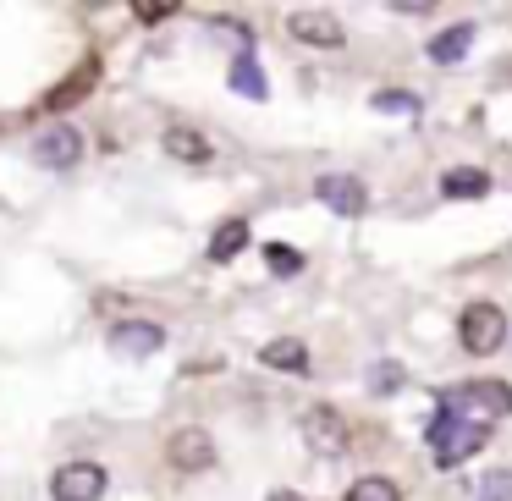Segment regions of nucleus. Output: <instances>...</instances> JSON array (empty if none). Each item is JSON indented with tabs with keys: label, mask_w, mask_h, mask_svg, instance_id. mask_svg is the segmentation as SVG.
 Masks as SVG:
<instances>
[{
	"label": "nucleus",
	"mask_w": 512,
	"mask_h": 501,
	"mask_svg": "<svg viewBox=\"0 0 512 501\" xmlns=\"http://www.w3.org/2000/svg\"><path fill=\"white\" fill-rule=\"evenodd\" d=\"M441 408H452L457 419H468V424H479V430H490L496 419H507V413H512V386H507V380H468V386L446 391Z\"/></svg>",
	"instance_id": "obj_1"
},
{
	"label": "nucleus",
	"mask_w": 512,
	"mask_h": 501,
	"mask_svg": "<svg viewBox=\"0 0 512 501\" xmlns=\"http://www.w3.org/2000/svg\"><path fill=\"white\" fill-rule=\"evenodd\" d=\"M485 435H490V430H479V424L457 419L452 408H441V413L430 419V452H435V468H457L463 457H474L479 446H485Z\"/></svg>",
	"instance_id": "obj_2"
},
{
	"label": "nucleus",
	"mask_w": 512,
	"mask_h": 501,
	"mask_svg": "<svg viewBox=\"0 0 512 501\" xmlns=\"http://www.w3.org/2000/svg\"><path fill=\"white\" fill-rule=\"evenodd\" d=\"M457 342L474 358L501 353V347H507V314H501L496 303H468V309L457 314Z\"/></svg>",
	"instance_id": "obj_3"
},
{
	"label": "nucleus",
	"mask_w": 512,
	"mask_h": 501,
	"mask_svg": "<svg viewBox=\"0 0 512 501\" xmlns=\"http://www.w3.org/2000/svg\"><path fill=\"white\" fill-rule=\"evenodd\" d=\"M50 496L56 501H100L105 496V468L100 463H61L50 474Z\"/></svg>",
	"instance_id": "obj_4"
},
{
	"label": "nucleus",
	"mask_w": 512,
	"mask_h": 501,
	"mask_svg": "<svg viewBox=\"0 0 512 501\" xmlns=\"http://www.w3.org/2000/svg\"><path fill=\"white\" fill-rule=\"evenodd\" d=\"M303 441H309L314 457L347 452V419L336 408H309V413H303Z\"/></svg>",
	"instance_id": "obj_5"
},
{
	"label": "nucleus",
	"mask_w": 512,
	"mask_h": 501,
	"mask_svg": "<svg viewBox=\"0 0 512 501\" xmlns=\"http://www.w3.org/2000/svg\"><path fill=\"white\" fill-rule=\"evenodd\" d=\"M166 457H171V468H182V474H204V468H215V441L199 430V424H188V430H177L166 441Z\"/></svg>",
	"instance_id": "obj_6"
},
{
	"label": "nucleus",
	"mask_w": 512,
	"mask_h": 501,
	"mask_svg": "<svg viewBox=\"0 0 512 501\" xmlns=\"http://www.w3.org/2000/svg\"><path fill=\"white\" fill-rule=\"evenodd\" d=\"M160 347H166V331H160L155 320H122L111 331V353L116 358H155Z\"/></svg>",
	"instance_id": "obj_7"
},
{
	"label": "nucleus",
	"mask_w": 512,
	"mask_h": 501,
	"mask_svg": "<svg viewBox=\"0 0 512 501\" xmlns=\"http://www.w3.org/2000/svg\"><path fill=\"white\" fill-rule=\"evenodd\" d=\"M78 155H83V133H78V127H45V133L34 138V160H39V166H50V171L78 166Z\"/></svg>",
	"instance_id": "obj_8"
},
{
	"label": "nucleus",
	"mask_w": 512,
	"mask_h": 501,
	"mask_svg": "<svg viewBox=\"0 0 512 501\" xmlns=\"http://www.w3.org/2000/svg\"><path fill=\"white\" fill-rule=\"evenodd\" d=\"M287 28H292V39H303V45H314V50H336L347 39V28L336 23L331 12H292Z\"/></svg>",
	"instance_id": "obj_9"
},
{
	"label": "nucleus",
	"mask_w": 512,
	"mask_h": 501,
	"mask_svg": "<svg viewBox=\"0 0 512 501\" xmlns=\"http://www.w3.org/2000/svg\"><path fill=\"white\" fill-rule=\"evenodd\" d=\"M314 199H320L325 210H336V215H364L369 193H364L358 177H320L314 182Z\"/></svg>",
	"instance_id": "obj_10"
},
{
	"label": "nucleus",
	"mask_w": 512,
	"mask_h": 501,
	"mask_svg": "<svg viewBox=\"0 0 512 501\" xmlns=\"http://www.w3.org/2000/svg\"><path fill=\"white\" fill-rule=\"evenodd\" d=\"M160 144H166V155L182 160V166H204V160L215 155L210 138H204L199 127H166V138H160Z\"/></svg>",
	"instance_id": "obj_11"
},
{
	"label": "nucleus",
	"mask_w": 512,
	"mask_h": 501,
	"mask_svg": "<svg viewBox=\"0 0 512 501\" xmlns=\"http://www.w3.org/2000/svg\"><path fill=\"white\" fill-rule=\"evenodd\" d=\"M468 45H474V23H452L430 39V56L441 61V67H457V61L468 56Z\"/></svg>",
	"instance_id": "obj_12"
},
{
	"label": "nucleus",
	"mask_w": 512,
	"mask_h": 501,
	"mask_svg": "<svg viewBox=\"0 0 512 501\" xmlns=\"http://www.w3.org/2000/svg\"><path fill=\"white\" fill-rule=\"evenodd\" d=\"M441 193L446 199H479V193H490V177L479 166H457L441 177Z\"/></svg>",
	"instance_id": "obj_13"
},
{
	"label": "nucleus",
	"mask_w": 512,
	"mask_h": 501,
	"mask_svg": "<svg viewBox=\"0 0 512 501\" xmlns=\"http://www.w3.org/2000/svg\"><path fill=\"white\" fill-rule=\"evenodd\" d=\"M265 358L270 369H287V375H303V369H309V347L303 342H292V336H281V342H265Z\"/></svg>",
	"instance_id": "obj_14"
},
{
	"label": "nucleus",
	"mask_w": 512,
	"mask_h": 501,
	"mask_svg": "<svg viewBox=\"0 0 512 501\" xmlns=\"http://www.w3.org/2000/svg\"><path fill=\"white\" fill-rule=\"evenodd\" d=\"M94 83H100V61H83L78 72H72L67 83H61L56 94H50V111H61V105H72V100H83V94L94 89Z\"/></svg>",
	"instance_id": "obj_15"
},
{
	"label": "nucleus",
	"mask_w": 512,
	"mask_h": 501,
	"mask_svg": "<svg viewBox=\"0 0 512 501\" xmlns=\"http://www.w3.org/2000/svg\"><path fill=\"white\" fill-rule=\"evenodd\" d=\"M243 243H248V221H226V226H215V237H210V259H215V265H226V259L243 254Z\"/></svg>",
	"instance_id": "obj_16"
},
{
	"label": "nucleus",
	"mask_w": 512,
	"mask_h": 501,
	"mask_svg": "<svg viewBox=\"0 0 512 501\" xmlns=\"http://www.w3.org/2000/svg\"><path fill=\"white\" fill-rule=\"evenodd\" d=\"M232 89H237V94H248V100H265L270 83H265V72H259V61H248V56H237V61H232Z\"/></svg>",
	"instance_id": "obj_17"
},
{
	"label": "nucleus",
	"mask_w": 512,
	"mask_h": 501,
	"mask_svg": "<svg viewBox=\"0 0 512 501\" xmlns=\"http://www.w3.org/2000/svg\"><path fill=\"white\" fill-rule=\"evenodd\" d=\"M347 501H402V490L391 485L386 474H364L353 490H347Z\"/></svg>",
	"instance_id": "obj_18"
},
{
	"label": "nucleus",
	"mask_w": 512,
	"mask_h": 501,
	"mask_svg": "<svg viewBox=\"0 0 512 501\" xmlns=\"http://www.w3.org/2000/svg\"><path fill=\"white\" fill-rule=\"evenodd\" d=\"M369 391H380V397L402 391V364H397V358H380V364L369 369Z\"/></svg>",
	"instance_id": "obj_19"
},
{
	"label": "nucleus",
	"mask_w": 512,
	"mask_h": 501,
	"mask_svg": "<svg viewBox=\"0 0 512 501\" xmlns=\"http://www.w3.org/2000/svg\"><path fill=\"white\" fill-rule=\"evenodd\" d=\"M479 501H512V474L507 468H490V474L479 479Z\"/></svg>",
	"instance_id": "obj_20"
},
{
	"label": "nucleus",
	"mask_w": 512,
	"mask_h": 501,
	"mask_svg": "<svg viewBox=\"0 0 512 501\" xmlns=\"http://www.w3.org/2000/svg\"><path fill=\"white\" fill-rule=\"evenodd\" d=\"M375 111L408 116V111H419V100H413V94H402V89H380V94H375Z\"/></svg>",
	"instance_id": "obj_21"
},
{
	"label": "nucleus",
	"mask_w": 512,
	"mask_h": 501,
	"mask_svg": "<svg viewBox=\"0 0 512 501\" xmlns=\"http://www.w3.org/2000/svg\"><path fill=\"white\" fill-rule=\"evenodd\" d=\"M171 12H177L171 0H138V6H133V17H138V23H166Z\"/></svg>",
	"instance_id": "obj_22"
},
{
	"label": "nucleus",
	"mask_w": 512,
	"mask_h": 501,
	"mask_svg": "<svg viewBox=\"0 0 512 501\" xmlns=\"http://www.w3.org/2000/svg\"><path fill=\"white\" fill-rule=\"evenodd\" d=\"M298 265H303V259L292 254V248H270V270H276V276H292Z\"/></svg>",
	"instance_id": "obj_23"
},
{
	"label": "nucleus",
	"mask_w": 512,
	"mask_h": 501,
	"mask_svg": "<svg viewBox=\"0 0 512 501\" xmlns=\"http://www.w3.org/2000/svg\"><path fill=\"white\" fill-rule=\"evenodd\" d=\"M265 501H303V496H298V490H270Z\"/></svg>",
	"instance_id": "obj_24"
}]
</instances>
